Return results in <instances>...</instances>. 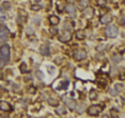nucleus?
Here are the masks:
<instances>
[{
	"label": "nucleus",
	"instance_id": "f257e3e1",
	"mask_svg": "<svg viewBox=\"0 0 125 118\" xmlns=\"http://www.w3.org/2000/svg\"><path fill=\"white\" fill-rule=\"evenodd\" d=\"M10 36V31L3 25H0V43H5L9 39Z\"/></svg>",
	"mask_w": 125,
	"mask_h": 118
},
{
	"label": "nucleus",
	"instance_id": "f03ea898",
	"mask_svg": "<svg viewBox=\"0 0 125 118\" xmlns=\"http://www.w3.org/2000/svg\"><path fill=\"white\" fill-rule=\"evenodd\" d=\"M105 34L109 38H115V37H117V35H118V28H117V26H113V25L108 26L105 30Z\"/></svg>",
	"mask_w": 125,
	"mask_h": 118
},
{
	"label": "nucleus",
	"instance_id": "7ed1b4c3",
	"mask_svg": "<svg viewBox=\"0 0 125 118\" xmlns=\"http://www.w3.org/2000/svg\"><path fill=\"white\" fill-rule=\"evenodd\" d=\"M0 55L3 57L4 59H7V61L10 62V58H11V48L9 45L4 44L0 47Z\"/></svg>",
	"mask_w": 125,
	"mask_h": 118
},
{
	"label": "nucleus",
	"instance_id": "20e7f679",
	"mask_svg": "<svg viewBox=\"0 0 125 118\" xmlns=\"http://www.w3.org/2000/svg\"><path fill=\"white\" fill-rule=\"evenodd\" d=\"M101 112H102V106L98 105V104H95V105H91L88 110H87V113H88L90 116H98Z\"/></svg>",
	"mask_w": 125,
	"mask_h": 118
},
{
	"label": "nucleus",
	"instance_id": "39448f33",
	"mask_svg": "<svg viewBox=\"0 0 125 118\" xmlns=\"http://www.w3.org/2000/svg\"><path fill=\"white\" fill-rule=\"evenodd\" d=\"M71 37H72V35H71L70 31H64L63 33L59 35V42H62V43H68L71 39Z\"/></svg>",
	"mask_w": 125,
	"mask_h": 118
},
{
	"label": "nucleus",
	"instance_id": "423d86ee",
	"mask_svg": "<svg viewBox=\"0 0 125 118\" xmlns=\"http://www.w3.org/2000/svg\"><path fill=\"white\" fill-rule=\"evenodd\" d=\"M87 57V53L86 51H83V50H78L74 53V59L76 61H82V60H85Z\"/></svg>",
	"mask_w": 125,
	"mask_h": 118
},
{
	"label": "nucleus",
	"instance_id": "0eeeda50",
	"mask_svg": "<svg viewBox=\"0 0 125 118\" xmlns=\"http://www.w3.org/2000/svg\"><path fill=\"white\" fill-rule=\"evenodd\" d=\"M112 21V16L110 14H105L102 15V17L100 18V22L103 23V25H107V23H110Z\"/></svg>",
	"mask_w": 125,
	"mask_h": 118
},
{
	"label": "nucleus",
	"instance_id": "6e6552de",
	"mask_svg": "<svg viewBox=\"0 0 125 118\" xmlns=\"http://www.w3.org/2000/svg\"><path fill=\"white\" fill-rule=\"evenodd\" d=\"M0 110H1L2 112H12L13 108L7 102H5V101H1V102H0Z\"/></svg>",
	"mask_w": 125,
	"mask_h": 118
},
{
	"label": "nucleus",
	"instance_id": "1a4fd4ad",
	"mask_svg": "<svg viewBox=\"0 0 125 118\" xmlns=\"http://www.w3.org/2000/svg\"><path fill=\"white\" fill-rule=\"evenodd\" d=\"M40 53L44 57H49L50 55V48L48 45H42L40 47Z\"/></svg>",
	"mask_w": 125,
	"mask_h": 118
},
{
	"label": "nucleus",
	"instance_id": "9d476101",
	"mask_svg": "<svg viewBox=\"0 0 125 118\" xmlns=\"http://www.w3.org/2000/svg\"><path fill=\"white\" fill-rule=\"evenodd\" d=\"M49 21L52 26H57L58 23H59V17H57V16H55V15H52L49 17Z\"/></svg>",
	"mask_w": 125,
	"mask_h": 118
},
{
	"label": "nucleus",
	"instance_id": "9b49d317",
	"mask_svg": "<svg viewBox=\"0 0 125 118\" xmlns=\"http://www.w3.org/2000/svg\"><path fill=\"white\" fill-rule=\"evenodd\" d=\"M66 11H67L68 14L74 15L76 12V9H75V7H74V4H68L67 7H66Z\"/></svg>",
	"mask_w": 125,
	"mask_h": 118
},
{
	"label": "nucleus",
	"instance_id": "f8f14e48",
	"mask_svg": "<svg viewBox=\"0 0 125 118\" xmlns=\"http://www.w3.org/2000/svg\"><path fill=\"white\" fill-rule=\"evenodd\" d=\"M75 37L79 41H82V39H84L86 37V33H85L84 30H78L75 32Z\"/></svg>",
	"mask_w": 125,
	"mask_h": 118
},
{
	"label": "nucleus",
	"instance_id": "ddd939ff",
	"mask_svg": "<svg viewBox=\"0 0 125 118\" xmlns=\"http://www.w3.org/2000/svg\"><path fill=\"white\" fill-rule=\"evenodd\" d=\"M66 104L68 105V108L71 110V111H73V110L76 109V102H74L73 100H70V99H67L66 100Z\"/></svg>",
	"mask_w": 125,
	"mask_h": 118
},
{
	"label": "nucleus",
	"instance_id": "4468645a",
	"mask_svg": "<svg viewBox=\"0 0 125 118\" xmlns=\"http://www.w3.org/2000/svg\"><path fill=\"white\" fill-rule=\"evenodd\" d=\"M7 63H9V61H7V59H4L3 57H1V55H0V69L4 68V66L7 65Z\"/></svg>",
	"mask_w": 125,
	"mask_h": 118
},
{
	"label": "nucleus",
	"instance_id": "2eb2a0df",
	"mask_svg": "<svg viewBox=\"0 0 125 118\" xmlns=\"http://www.w3.org/2000/svg\"><path fill=\"white\" fill-rule=\"evenodd\" d=\"M1 7H2V10H5V11L10 10V9H11V2H9V1H4V2H2Z\"/></svg>",
	"mask_w": 125,
	"mask_h": 118
},
{
	"label": "nucleus",
	"instance_id": "dca6fc26",
	"mask_svg": "<svg viewBox=\"0 0 125 118\" xmlns=\"http://www.w3.org/2000/svg\"><path fill=\"white\" fill-rule=\"evenodd\" d=\"M79 4L82 7H87L89 5V0H79Z\"/></svg>",
	"mask_w": 125,
	"mask_h": 118
},
{
	"label": "nucleus",
	"instance_id": "f3484780",
	"mask_svg": "<svg viewBox=\"0 0 125 118\" xmlns=\"http://www.w3.org/2000/svg\"><path fill=\"white\" fill-rule=\"evenodd\" d=\"M98 97V94L95 90H91L90 92V95H89V98H90V100H94V99H97Z\"/></svg>",
	"mask_w": 125,
	"mask_h": 118
},
{
	"label": "nucleus",
	"instance_id": "a211bd4d",
	"mask_svg": "<svg viewBox=\"0 0 125 118\" xmlns=\"http://www.w3.org/2000/svg\"><path fill=\"white\" fill-rule=\"evenodd\" d=\"M31 9H32V11H35V12H37V11H39L41 9V7L39 4H33L31 7Z\"/></svg>",
	"mask_w": 125,
	"mask_h": 118
},
{
	"label": "nucleus",
	"instance_id": "6ab92c4d",
	"mask_svg": "<svg viewBox=\"0 0 125 118\" xmlns=\"http://www.w3.org/2000/svg\"><path fill=\"white\" fill-rule=\"evenodd\" d=\"M111 59H112V61L115 62V63H119V62L121 61V57H120V55H112Z\"/></svg>",
	"mask_w": 125,
	"mask_h": 118
},
{
	"label": "nucleus",
	"instance_id": "aec40b11",
	"mask_svg": "<svg viewBox=\"0 0 125 118\" xmlns=\"http://www.w3.org/2000/svg\"><path fill=\"white\" fill-rule=\"evenodd\" d=\"M50 33L52 34V35H56V34L58 33V31H57V29L56 28H50Z\"/></svg>",
	"mask_w": 125,
	"mask_h": 118
},
{
	"label": "nucleus",
	"instance_id": "412c9836",
	"mask_svg": "<svg viewBox=\"0 0 125 118\" xmlns=\"http://www.w3.org/2000/svg\"><path fill=\"white\" fill-rule=\"evenodd\" d=\"M49 103L51 104V105H53V106H57L58 105V102L56 100H54V99H50L49 100Z\"/></svg>",
	"mask_w": 125,
	"mask_h": 118
},
{
	"label": "nucleus",
	"instance_id": "4be33fe9",
	"mask_svg": "<svg viewBox=\"0 0 125 118\" xmlns=\"http://www.w3.org/2000/svg\"><path fill=\"white\" fill-rule=\"evenodd\" d=\"M20 71H21V72L26 71V65L25 63H22V64L20 65Z\"/></svg>",
	"mask_w": 125,
	"mask_h": 118
},
{
	"label": "nucleus",
	"instance_id": "5701e85b",
	"mask_svg": "<svg viewBox=\"0 0 125 118\" xmlns=\"http://www.w3.org/2000/svg\"><path fill=\"white\" fill-rule=\"evenodd\" d=\"M36 76L38 79H44V74L41 71H36Z\"/></svg>",
	"mask_w": 125,
	"mask_h": 118
},
{
	"label": "nucleus",
	"instance_id": "b1692460",
	"mask_svg": "<svg viewBox=\"0 0 125 118\" xmlns=\"http://www.w3.org/2000/svg\"><path fill=\"white\" fill-rule=\"evenodd\" d=\"M116 111H117V110H115V109H112V110H111V111H110L111 116H112V117H118V116H119V115L116 113Z\"/></svg>",
	"mask_w": 125,
	"mask_h": 118
},
{
	"label": "nucleus",
	"instance_id": "393cba45",
	"mask_svg": "<svg viewBox=\"0 0 125 118\" xmlns=\"http://www.w3.org/2000/svg\"><path fill=\"white\" fill-rule=\"evenodd\" d=\"M98 4L99 5H105L106 4V0H99V1H98Z\"/></svg>",
	"mask_w": 125,
	"mask_h": 118
},
{
	"label": "nucleus",
	"instance_id": "a878e982",
	"mask_svg": "<svg viewBox=\"0 0 125 118\" xmlns=\"http://www.w3.org/2000/svg\"><path fill=\"white\" fill-rule=\"evenodd\" d=\"M36 92V88L35 87H30V88H29V93H35Z\"/></svg>",
	"mask_w": 125,
	"mask_h": 118
},
{
	"label": "nucleus",
	"instance_id": "bb28decb",
	"mask_svg": "<svg viewBox=\"0 0 125 118\" xmlns=\"http://www.w3.org/2000/svg\"><path fill=\"white\" fill-rule=\"evenodd\" d=\"M0 79H2V74L0 72Z\"/></svg>",
	"mask_w": 125,
	"mask_h": 118
},
{
	"label": "nucleus",
	"instance_id": "cd10ccee",
	"mask_svg": "<svg viewBox=\"0 0 125 118\" xmlns=\"http://www.w3.org/2000/svg\"><path fill=\"white\" fill-rule=\"evenodd\" d=\"M124 5H125V0H124Z\"/></svg>",
	"mask_w": 125,
	"mask_h": 118
}]
</instances>
